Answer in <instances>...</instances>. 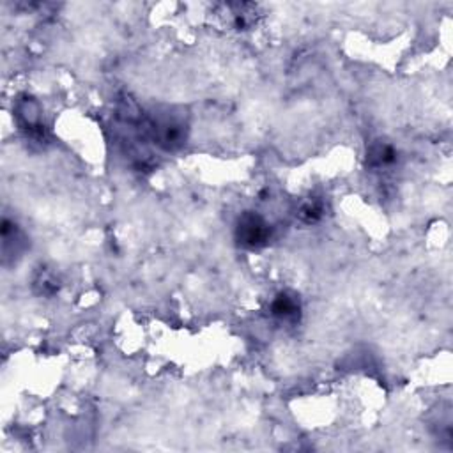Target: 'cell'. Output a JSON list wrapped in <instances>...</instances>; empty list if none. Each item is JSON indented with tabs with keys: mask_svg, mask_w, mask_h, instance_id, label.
<instances>
[{
	"mask_svg": "<svg viewBox=\"0 0 453 453\" xmlns=\"http://www.w3.org/2000/svg\"><path fill=\"white\" fill-rule=\"evenodd\" d=\"M271 237V227L255 211H244L239 216L236 225V241L243 248L248 250H257V248L266 246Z\"/></svg>",
	"mask_w": 453,
	"mask_h": 453,
	"instance_id": "cell-1",
	"label": "cell"
},
{
	"mask_svg": "<svg viewBox=\"0 0 453 453\" xmlns=\"http://www.w3.org/2000/svg\"><path fill=\"white\" fill-rule=\"evenodd\" d=\"M271 315L280 322H296L301 315V301L298 294L291 291L277 294V298L271 303Z\"/></svg>",
	"mask_w": 453,
	"mask_h": 453,
	"instance_id": "cell-2",
	"label": "cell"
},
{
	"mask_svg": "<svg viewBox=\"0 0 453 453\" xmlns=\"http://www.w3.org/2000/svg\"><path fill=\"white\" fill-rule=\"evenodd\" d=\"M397 160V153L390 144L384 142H375L372 144L370 149L367 153L368 165L374 169H382V167H390L393 161Z\"/></svg>",
	"mask_w": 453,
	"mask_h": 453,
	"instance_id": "cell-3",
	"label": "cell"
},
{
	"mask_svg": "<svg viewBox=\"0 0 453 453\" xmlns=\"http://www.w3.org/2000/svg\"><path fill=\"white\" fill-rule=\"evenodd\" d=\"M324 214V204L317 199H310L307 202L301 204V207L298 209V216L305 223H315L319 221Z\"/></svg>",
	"mask_w": 453,
	"mask_h": 453,
	"instance_id": "cell-4",
	"label": "cell"
},
{
	"mask_svg": "<svg viewBox=\"0 0 453 453\" xmlns=\"http://www.w3.org/2000/svg\"><path fill=\"white\" fill-rule=\"evenodd\" d=\"M36 285L41 288V294H45V296H50V294H53L57 291L55 280H53L50 274H41V277L36 280Z\"/></svg>",
	"mask_w": 453,
	"mask_h": 453,
	"instance_id": "cell-5",
	"label": "cell"
}]
</instances>
